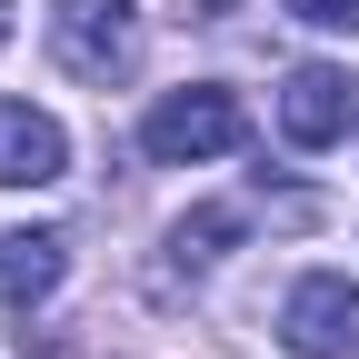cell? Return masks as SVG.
Instances as JSON below:
<instances>
[{
    "label": "cell",
    "instance_id": "8",
    "mask_svg": "<svg viewBox=\"0 0 359 359\" xmlns=\"http://www.w3.org/2000/svg\"><path fill=\"white\" fill-rule=\"evenodd\" d=\"M309 30H359V0H290Z\"/></svg>",
    "mask_w": 359,
    "mask_h": 359
},
{
    "label": "cell",
    "instance_id": "9",
    "mask_svg": "<svg viewBox=\"0 0 359 359\" xmlns=\"http://www.w3.org/2000/svg\"><path fill=\"white\" fill-rule=\"evenodd\" d=\"M0 40H11V0H0Z\"/></svg>",
    "mask_w": 359,
    "mask_h": 359
},
{
    "label": "cell",
    "instance_id": "3",
    "mask_svg": "<svg viewBox=\"0 0 359 359\" xmlns=\"http://www.w3.org/2000/svg\"><path fill=\"white\" fill-rule=\"evenodd\" d=\"M280 349L290 359H359V280L349 269H309L280 299Z\"/></svg>",
    "mask_w": 359,
    "mask_h": 359
},
{
    "label": "cell",
    "instance_id": "4",
    "mask_svg": "<svg viewBox=\"0 0 359 359\" xmlns=\"http://www.w3.org/2000/svg\"><path fill=\"white\" fill-rule=\"evenodd\" d=\"M349 130H359V80H349V70L309 60V70L280 80V140H290V150H339Z\"/></svg>",
    "mask_w": 359,
    "mask_h": 359
},
{
    "label": "cell",
    "instance_id": "7",
    "mask_svg": "<svg viewBox=\"0 0 359 359\" xmlns=\"http://www.w3.org/2000/svg\"><path fill=\"white\" fill-rule=\"evenodd\" d=\"M240 230H250V210H190V219L170 230V259H180V269H210Z\"/></svg>",
    "mask_w": 359,
    "mask_h": 359
},
{
    "label": "cell",
    "instance_id": "2",
    "mask_svg": "<svg viewBox=\"0 0 359 359\" xmlns=\"http://www.w3.org/2000/svg\"><path fill=\"white\" fill-rule=\"evenodd\" d=\"M250 140V110L230 100V90H170V100L140 120V150L160 170H190V160H219V150H240Z\"/></svg>",
    "mask_w": 359,
    "mask_h": 359
},
{
    "label": "cell",
    "instance_id": "5",
    "mask_svg": "<svg viewBox=\"0 0 359 359\" xmlns=\"http://www.w3.org/2000/svg\"><path fill=\"white\" fill-rule=\"evenodd\" d=\"M60 170H70L60 120L30 110V100H0V190H50Z\"/></svg>",
    "mask_w": 359,
    "mask_h": 359
},
{
    "label": "cell",
    "instance_id": "1",
    "mask_svg": "<svg viewBox=\"0 0 359 359\" xmlns=\"http://www.w3.org/2000/svg\"><path fill=\"white\" fill-rule=\"evenodd\" d=\"M50 60L90 90H110L140 60V0H50Z\"/></svg>",
    "mask_w": 359,
    "mask_h": 359
},
{
    "label": "cell",
    "instance_id": "6",
    "mask_svg": "<svg viewBox=\"0 0 359 359\" xmlns=\"http://www.w3.org/2000/svg\"><path fill=\"white\" fill-rule=\"evenodd\" d=\"M60 240L50 230H0V309H30V299H50L60 290Z\"/></svg>",
    "mask_w": 359,
    "mask_h": 359
}]
</instances>
